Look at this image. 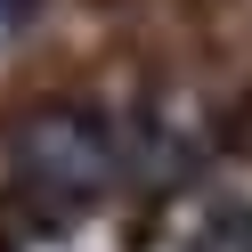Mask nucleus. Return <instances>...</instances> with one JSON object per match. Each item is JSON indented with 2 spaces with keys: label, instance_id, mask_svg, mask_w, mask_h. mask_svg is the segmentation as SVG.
I'll return each instance as SVG.
<instances>
[{
  "label": "nucleus",
  "instance_id": "1",
  "mask_svg": "<svg viewBox=\"0 0 252 252\" xmlns=\"http://www.w3.org/2000/svg\"><path fill=\"white\" fill-rule=\"evenodd\" d=\"M106 171H114V147H106V130L90 114H73V106H49V114H33L17 130V187H25V203H33L49 228L82 220L90 203L106 195Z\"/></svg>",
  "mask_w": 252,
  "mask_h": 252
},
{
  "label": "nucleus",
  "instance_id": "2",
  "mask_svg": "<svg viewBox=\"0 0 252 252\" xmlns=\"http://www.w3.org/2000/svg\"><path fill=\"white\" fill-rule=\"evenodd\" d=\"M187 252H252V212H220Z\"/></svg>",
  "mask_w": 252,
  "mask_h": 252
},
{
  "label": "nucleus",
  "instance_id": "3",
  "mask_svg": "<svg viewBox=\"0 0 252 252\" xmlns=\"http://www.w3.org/2000/svg\"><path fill=\"white\" fill-rule=\"evenodd\" d=\"M25 17H33V0H0V33H17Z\"/></svg>",
  "mask_w": 252,
  "mask_h": 252
}]
</instances>
